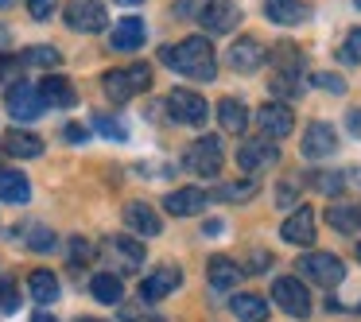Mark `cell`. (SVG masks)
<instances>
[{
    "mask_svg": "<svg viewBox=\"0 0 361 322\" xmlns=\"http://www.w3.org/2000/svg\"><path fill=\"white\" fill-rule=\"evenodd\" d=\"M128 78H133V89L136 94H144V89L152 86V70L144 63H136V66H128Z\"/></svg>",
    "mask_w": 361,
    "mask_h": 322,
    "instance_id": "obj_38",
    "label": "cell"
},
{
    "mask_svg": "<svg viewBox=\"0 0 361 322\" xmlns=\"http://www.w3.org/2000/svg\"><path fill=\"white\" fill-rule=\"evenodd\" d=\"M357 260H361V241H357Z\"/></svg>",
    "mask_w": 361,
    "mask_h": 322,
    "instance_id": "obj_53",
    "label": "cell"
},
{
    "mask_svg": "<svg viewBox=\"0 0 361 322\" xmlns=\"http://www.w3.org/2000/svg\"><path fill=\"white\" fill-rule=\"evenodd\" d=\"M109 47L113 51H136V47H144V20L140 16H125L117 27H113V35H109Z\"/></svg>",
    "mask_w": 361,
    "mask_h": 322,
    "instance_id": "obj_24",
    "label": "cell"
},
{
    "mask_svg": "<svg viewBox=\"0 0 361 322\" xmlns=\"http://www.w3.org/2000/svg\"><path fill=\"white\" fill-rule=\"evenodd\" d=\"M8 47V27H0V51Z\"/></svg>",
    "mask_w": 361,
    "mask_h": 322,
    "instance_id": "obj_48",
    "label": "cell"
},
{
    "mask_svg": "<svg viewBox=\"0 0 361 322\" xmlns=\"http://www.w3.org/2000/svg\"><path fill=\"white\" fill-rule=\"evenodd\" d=\"M32 322H55V318H51V314H35Z\"/></svg>",
    "mask_w": 361,
    "mask_h": 322,
    "instance_id": "obj_49",
    "label": "cell"
},
{
    "mask_svg": "<svg viewBox=\"0 0 361 322\" xmlns=\"http://www.w3.org/2000/svg\"><path fill=\"white\" fill-rule=\"evenodd\" d=\"M218 120H221V128H226L229 136H241L245 128H249V109H245L237 97H221L218 101Z\"/></svg>",
    "mask_w": 361,
    "mask_h": 322,
    "instance_id": "obj_26",
    "label": "cell"
},
{
    "mask_svg": "<svg viewBox=\"0 0 361 322\" xmlns=\"http://www.w3.org/2000/svg\"><path fill=\"white\" fill-rule=\"evenodd\" d=\"M345 125H350V132H361V109H350V117H345Z\"/></svg>",
    "mask_w": 361,
    "mask_h": 322,
    "instance_id": "obj_46",
    "label": "cell"
},
{
    "mask_svg": "<svg viewBox=\"0 0 361 322\" xmlns=\"http://www.w3.org/2000/svg\"><path fill=\"white\" fill-rule=\"evenodd\" d=\"M102 249H105V256L117 264V272H140V264H144V244L136 241V237L117 233V237H109Z\"/></svg>",
    "mask_w": 361,
    "mask_h": 322,
    "instance_id": "obj_10",
    "label": "cell"
},
{
    "mask_svg": "<svg viewBox=\"0 0 361 322\" xmlns=\"http://www.w3.org/2000/svg\"><path fill=\"white\" fill-rule=\"evenodd\" d=\"M299 148H303L307 159H326L338 151V132L326 120H311V125L303 128V144H299Z\"/></svg>",
    "mask_w": 361,
    "mask_h": 322,
    "instance_id": "obj_13",
    "label": "cell"
},
{
    "mask_svg": "<svg viewBox=\"0 0 361 322\" xmlns=\"http://www.w3.org/2000/svg\"><path fill=\"white\" fill-rule=\"evenodd\" d=\"M8 70H12V58H8V55H0V78H4Z\"/></svg>",
    "mask_w": 361,
    "mask_h": 322,
    "instance_id": "obj_47",
    "label": "cell"
},
{
    "mask_svg": "<svg viewBox=\"0 0 361 322\" xmlns=\"http://www.w3.org/2000/svg\"><path fill=\"white\" fill-rule=\"evenodd\" d=\"M260 182L257 179H237V182H226V187L214 190V198L218 202H249V198H257Z\"/></svg>",
    "mask_w": 361,
    "mask_h": 322,
    "instance_id": "obj_31",
    "label": "cell"
},
{
    "mask_svg": "<svg viewBox=\"0 0 361 322\" xmlns=\"http://www.w3.org/2000/svg\"><path fill=\"white\" fill-rule=\"evenodd\" d=\"M63 136H66V144H86V128H82V125H66L63 128Z\"/></svg>",
    "mask_w": 361,
    "mask_h": 322,
    "instance_id": "obj_43",
    "label": "cell"
},
{
    "mask_svg": "<svg viewBox=\"0 0 361 322\" xmlns=\"http://www.w3.org/2000/svg\"><path fill=\"white\" fill-rule=\"evenodd\" d=\"M27 291H32L35 303H55L59 299V275L47 272V268H35V272L27 275Z\"/></svg>",
    "mask_w": 361,
    "mask_h": 322,
    "instance_id": "obj_28",
    "label": "cell"
},
{
    "mask_svg": "<svg viewBox=\"0 0 361 322\" xmlns=\"http://www.w3.org/2000/svg\"><path fill=\"white\" fill-rule=\"evenodd\" d=\"M27 249H35V252L55 249V233H51L47 225H32V237H27Z\"/></svg>",
    "mask_w": 361,
    "mask_h": 322,
    "instance_id": "obj_36",
    "label": "cell"
},
{
    "mask_svg": "<svg viewBox=\"0 0 361 322\" xmlns=\"http://www.w3.org/2000/svg\"><path fill=\"white\" fill-rule=\"evenodd\" d=\"M257 125H260V136L283 140V136H291V128H295V113L283 101H268L264 109H257Z\"/></svg>",
    "mask_w": 361,
    "mask_h": 322,
    "instance_id": "obj_11",
    "label": "cell"
},
{
    "mask_svg": "<svg viewBox=\"0 0 361 322\" xmlns=\"http://www.w3.org/2000/svg\"><path fill=\"white\" fill-rule=\"evenodd\" d=\"M314 86L330 89V94H345V82L338 78V74H314Z\"/></svg>",
    "mask_w": 361,
    "mask_h": 322,
    "instance_id": "obj_40",
    "label": "cell"
},
{
    "mask_svg": "<svg viewBox=\"0 0 361 322\" xmlns=\"http://www.w3.org/2000/svg\"><path fill=\"white\" fill-rule=\"evenodd\" d=\"M94 128H97L102 136H109V140H128L125 120H121V117H109V113H97V117H94Z\"/></svg>",
    "mask_w": 361,
    "mask_h": 322,
    "instance_id": "obj_33",
    "label": "cell"
},
{
    "mask_svg": "<svg viewBox=\"0 0 361 322\" xmlns=\"http://www.w3.org/2000/svg\"><path fill=\"white\" fill-rule=\"evenodd\" d=\"M195 20L202 24L206 35H226V32H233V27H237L241 8H237V0H206Z\"/></svg>",
    "mask_w": 361,
    "mask_h": 322,
    "instance_id": "obj_7",
    "label": "cell"
},
{
    "mask_svg": "<svg viewBox=\"0 0 361 322\" xmlns=\"http://www.w3.org/2000/svg\"><path fill=\"white\" fill-rule=\"evenodd\" d=\"M276 206H283V210H291V206H295V187H291V182H283V187L276 190Z\"/></svg>",
    "mask_w": 361,
    "mask_h": 322,
    "instance_id": "obj_42",
    "label": "cell"
},
{
    "mask_svg": "<svg viewBox=\"0 0 361 322\" xmlns=\"http://www.w3.org/2000/svg\"><path fill=\"white\" fill-rule=\"evenodd\" d=\"M183 283V268H175V264H159L152 275H144V283H140V299L144 303H159V299H167V295H175V287Z\"/></svg>",
    "mask_w": 361,
    "mask_h": 322,
    "instance_id": "obj_12",
    "label": "cell"
},
{
    "mask_svg": "<svg viewBox=\"0 0 361 322\" xmlns=\"http://www.w3.org/2000/svg\"><path fill=\"white\" fill-rule=\"evenodd\" d=\"M59 63H63V55L55 47H27L20 55V66H39V70H55Z\"/></svg>",
    "mask_w": 361,
    "mask_h": 322,
    "instance_id": "obj_32",
    "label": "cell"
},
{
    "mask_svg": "<svg viewBox=\"0 0 361 322\" xmlns=\"http://www.w3.org/2000/svg\"><path fill=\"white\" fill-rule=\"evenodd\" d=\"M0 202H8V206L32 202V182H27L24 171H16V167H0Z\"/></svg>",
    "mask_w": 361,
    "mask_h": 322,
    "instance_id": "obj_17",
    "label": "cell"
},
{
    "mask_svg": "<svg viewBox=\"0 0 361 322\" xmlns=\"http://www.w3.org/2000/svg\"><path fill=\"white\" fill-rule=\"evenodd\" d=\"M357 8H361V0H357Z\"/></svg>",
    "mask_w": 361,
    "mask_h": 322,
    "instance_id": "obj_54",
    "label": "cell"
},
{
    "mask_svg": "<svg viewBox=\"0 0 361 322\" xmlns=\"http://www.w3.org/2000/svg\"><path fill=\"white\" fill-rule=\"evenodd\" d=\"M4 109H8V117H16V120H35L47 105H43V97H39V89L32 86V82H12L8 86V94H4Z\"/></svg>",
    "mask_w": 361,
    "mask_h": 322,
    "instance_id": "obj_9",
    "label": "cell"
},
{
    "mask_svg": "<svg viewBox=\"0 0 361 322\" xmlns=\"http://www.w3.org/2000/svg\"><path fill=\"white\" fill-rule=\"evenodd\" d=\"M90 252H94V249H90V244L82 241V237H74V241H71V256L78 260V264H82V260H90Z\"/></svg>",
    "mask_w": 361,
    "mask_h": 322,
    "instance_id": "obj_44",
    "label": "cell"
},
{
    "mask_svg": "<svg viewBox=\"0 0 361 322\" xmlns=\"http://www.w3.org/2000/svg\"><path fill=\"white\" fill-rule=\"evenodd\" d=\"M59 4L55 0H27V12H32V20H51V12H55Z\"/></svg>",
    "mask_w": 361,
    "mask_h": 322,
    "instance_id": "obj_39",
    "label": "cell"
},
{
    "mask_svg": "<svg viewBox=\"0 0 361 322\" xmlns=\"http://www.w3.org/2000/svg\"><path fill=\"white\" fill-rule=\"evenodd\" d=\"M272 163H280V148H276L268 136H252V140H241V148H237V167H241L245 175L268 171Z\"/></svg>",
    "mask_w": 361,
    "mask_h": 322,
    "instance_id": "obj_6",
    "label": "cell"
},
{
    "mask_svg": "<svg viewBox=\"0 0 361 322\" xmlns=\"http://www.w3.org/2000/svg\"><path fill=\"white\" fill-rule=\"evenodd\" d=\"M159 63L171 66L175 74L195 82H214L218 78V58H214V47L206 35H187L183 43H171V47L159 51Z\"/></svg>",
    "mask_w": 361,
    "mask_h": 322,
    "instance_id": "obj_1",
    "label": "cell"
},
{
    "mask_svg": "<svg viewBox=\"0 0 361 322\" xmlns=\"http://www.w3.org/2000/svg\"><path fill=\"white\" fill-rule=\"evenodd\" d=\"M39 97H43V105L47 109H71L74 101H78V94H74V86L66 78H59V74H51V78H43L39 86Z\"/></svg>",
    "mask_w": 361,
    "mask_h": 322,
    "instance_id": "obj_19",
    "label": "cell"
},
{
    "mask_svg": "<svg viewBox=\"0 0 361 322\" xmlns=\"http://www.w3.org/2000/svg\"><path fill=\"white\" fill-rule=\"evenodd\" d=\"M314 187L334 194V190H342V175H314Z\"/></svg>",
    "mask_w": 361,
    "mask_h": 322,
    "instance_id": "obj_41",
    "label": "cell"
},
{
    "mask_svg": "<svg viewBox=\"0 0 361 322\" xmlns=\"http://www.w3.org/2000/svg\"><path fill=\"white\" fill-rule=\"evenodd\" d=\"M183 167L190 175H202V179H214L221 171V140L218 136H198L187 151H183Z\"/></svg>",
    "mask_w": 361,
    "mask_h": 322,
    "instance_id": "obj_2",
    "label": "cell"
},
{
    "mask_svg": "<svg viewBox=\"0 0 361 322\" xmlns=\"http://www.w3.org/2000/svg\"><path fill=\"white\" fill-rule=\"evenodd\" d=\"M125 225L133 229V233H144V237L164 233V221H159V213L152 210L148 202H128L125 206Z\"/></svg>",
    "mask_w": 361,
    "mask_h": 322,
    "instance_id": "obj_21",
    "label": "cell"
},
{
    "mask_svg": "<svg viewBox=\"0 0 361 322\" xmlns=\"http://www.w3.org/2000/svg\"><path fill=\"white\" fill-rule=\"evenodd\" d=\"M299 272H303L307 280H314L319 287H338V283L345 280V264L334 252H307V256L299 260Z\"/></svg>",
    "mask_w": 361,
    "mask_h": 322,
    "instance_id": "obj_4",
    "label": "cell"
},
{
    "mask_svg": "<svg viewBox=\"0 0 361 322\" xmlns=\"http://www.w3.org/2000/svg\"><path fill=\"white\" fill-rule=\"evenodd\" d=\"M326 221H330L334 233L353 237V233H361V206L357 202H330L326 206Z\"/></svg>",
    "mask_w": 361,
    "mask_h": 322,
    "instance_id": "obj_22",
    "label": "cell"
},
{
    "mask_svg": "<svg viewBox=\"0 0 361 322\" xmlns=\"http://www.w3.org/2000/svg\"><path fill=\"white\" fill-rule=\"evenodd\" d=\"M206 280H210L214 291H233L237 280H241V264L229 256H210L206 260Z\"/></svg>",
    "mask_w": 361,
    "mask_h": 322,
    "instance_id": "obj_20",
    "label": "cell"
},
{
    "mask_svg": "<svg viewBox=\"0 0 361 322\" xmlns=\"http://www.w3.org/2000/svg\"><path fill=\"white\" fill-rule=\"evenodd\" d=\"M272 299L280 311H288L291 318H307L311 314V291L299 283V275H280L272 283Z\"/></svg>",
    "mask_w": 361,
    "mask_h": 322,
    "instance_id": "obj_5",
    "label": "cell"
},
{
    "mask_svg": "<svg viewBox=\"0 0 361 322\" xmlns=\"http://www.w3.org/2000/svg\"><path fill=\"white\" fill-rule=\"evenodd\" d=\"M12 4H16V0H0V8H12Z\"/></svg>",
    "mask_w": 361,
    "mask_h": 322,
    "instance_id": "obj_51",
    "label": "cell"
},
{
    "mask_svg": "<svg viewBox=\"0 0 361 322\" xmlns=\"http://www.w3.org/2000/svg\"><path fill=\"white\" fill-rule=\"evenodd\" d=\"M307 0H264V16L272 20V24H303L307 20Z\"/></svg>",
    "mask_w": 361,
    "mask_h": 322,
    "instance_id": "obj_25",
    "label": "cell"
},
{
    "mask_svg": "<svg viewBox=\"0 0 361 322\" xmlns=\"http://www.w3.org/2000/svg\"><path fill=\"white\" fill-rule=\"evenodd\" d=\"M342 63H361V27H353L342 43Z\"/></svg>",
    "mask_w": 361,
    "mask_h": 322,
    "instance_id": "obj_37",
    "label": "cell"
},
{
    "mask_svg": "<svg viewBox=\"0 0 361 322\" xmlns=\"http://www.w3.org/2000/svg\"><path fill=\"white\" fill-rule=\"evenodd\" d=\"M268 63H272V74H288V78H299L303 74V51L295 47V43H272V51H268Z\"/></svg>",
    "mask_w": 361,
    "mask_h": 322,
    "instance_id": "obj_18",
    "label": "cell"
},
{
    "mask_svg": "<svg viewBox=\"0 0 361 322\" xmlns=\"http://www.w3.org/2000/svg\"><path fill=\"white\" fill-rule=\"evenodd\" d=\"M264 58H268L264 43L252 39V35H245V39H237L233 47H229L226 63L233 66L237 74H252V70H260V66H264Z\"/></svg>",
    "mask_w": 361,
    "mask_h": 322,
    "instance_id": "obj_14",
    "label": "cell"
},
{
    "mask_svg": "<svg viewBox=\"0 0 361 322\" xmlns=\"http://www.w3.org/2000/svg\"><path fill=\"white\" fill-rule=\"evenodd\" d=\"M117 4H128V8H133V4H144V0H117Z\"/></svg>",
    "mask_w": 361,
    "mask_h": 322,
    "instance_id": "obj_50",
    "label": "cell"
},
{
    "mask_svg": "<svg viewBox=\"0 0 361 322\" xmlns=\"http://www.w3.org/2000/svg\"><path fill=\"white\" fill-rule=\"evenodd\" d=\"M102 89H105V97H109L113 105H125L128 97L136 94L128 70H105V74H102Z\"/></svg>",
    "mask_w": 361,
    "mask_h": 322,
    "instance_id": "obj_29",
    "label": "cell"
},
{
    "mask_svg": "<svg viewBox=\"0 0 361 322\" xmlns=\"http://www.w3.org/2000/svg\"><path fill=\"white\" fill-rule=\"evenodd\" d=\"M90 295H94L97 303H105V306H117V303H121V295H125V287H121V275H113V272H97L94 280H90Z\"/></svg>",
    "mask_w": 361,
    "mask_h": 322,
    "instance_id": "obj_27",
    "label": "cell"
},
{
    "mask_svg": "<svg viewBox=\"0 0 361 322\" xmlns=\"http://www.w3.org/2000/svg\"><path fill=\"white\" fill-rule=\"evenodd\" d=\"M206 202H210V194L198 190V187H179V190H171V194L164 198V206H167L171 218H195V213L206 210Z\"/></svg>",
    "mask_w": 361,
    "mask_h": 322,
    "instance_id": "obj_15",
    "label": "cell"
},
{
    "mask_svg": "<svg viewBox=\"0 0 361 322\" xmlns=\"http://www.w3.org/2000/svg\"><path fill=\"white\" fill-rule=\"evenodd\" d=\"M221 229H226V225L214 218V221H206V225H202V233H206V237H221Z\"/></svg>",
    "mask_w": 361,
    "mask_h": 322,
    "instance_id": "obj_45",
    "label": "cell"
},
{
    "mask_svg": "<svg viewBox=\"0 0 361 322\" xmlns=\"http://www.w3.org/2000/svg\"><path fill=\"white\" fill-rule=\"evenodd\" d=\"M63 20H66L71 32H82V35H94V32H102V27L109 24L102 0H71V4L63 8Z\"/></svg>",
    "mask_w": 361,
    "mask_h": 322,
    "instance_id": "obj_3",
    "label": "cell"
},
{
    "mask_svg": "<svg viewBox=\"0 0 361 322\" xmlns=\"http://www.w3.org/2000/svg\"><path fill=\"white\" fill-rule=\"evenodd\" d=\"M78 322H102V318H78Z\"/></svg>",
    "mask_w": 361,
    "mask_h": 322,
    "instance_id": "obj_52",
    "label": "cell"
},
{
    "mask_svg": "<svg viewBox=\"0 0 361 322\" xmlns=\"http://www.w3.org/2000/svg\"><path fill=\"white\" fill-rule=\"evenodd\" d=\"M20 311V291H16V280L0 275V314H12Z\"/></svg>",
    "mask_w": 361,
    "mask_h": 322,
    "instance_id": "obj_34",
    "label": "cell"
},
{
    "mask_svg": "<svg viewBox=\"0 0 361 322\" xmlns=\"http://www.w3.org/2000/svg\"><path fill=\"white\" fill-rule=\"evenodd\" d=\"M268 86H272L276 97H299V94H303V82L288 78V74H272V82H268Z\"/></svg>",
    "mask_w": 361,
    "mask_h": 322,
    "instance_id": "obj_35",
    "label": "cell"
},
{
    "mask_svg": "<svg viewBox=\"0 0 361 322\" xmlns=\"http://www.w3.org/2000/svg\"><path fill=\"white\" fill-rule=\"evenodd\" d=\"M167 113H171L179 125H206V117H210V105H206V97H198L195 89H171L167 94Z\"/></svg>",
    "mask_w": 361,
    "mask_h": 322,
    "instance_id": "obj_8",
    "label": "cell"
},
{
    "mask_svg": "<svg viewBox=\"0 0 361 322\" xmlns=\"http://www.w3.org/2000/svg\"><path fill=\"white\" fill-rule=\"evenodd\" d=\"M280 237H283L288 244H303V249H311L314 237H319V233H314V210H311V206H299V210L291 213L288 221H283Z\"/></svg>",
    "mask_w": 361,
    "mask_h": 322,
    "instance_id": "obj_16",
    "label": "cell"
},
{
    "mask_svg": "<svg viewBox=\"0 0 361 322\" xmlns=\"http://www.w3.org/2000/svg\"><path fill=\"white\" fill-rule=\"evenodd\" d=\"M233 314L241 322H268V303L260 295H249V291H241V295H233Z\"/></svg>",
    "mask_w": 361,
    "mask_h": 322,
    "instance_id": "obj_30",
    "label": "cell"
},
{
    "mask_svg": "<svg viewBox=\"0 0 361 322\" xmlns=\"http://www.w3.org/2000/svg\"><path fill=\"white\" fill-rule=\"evenodd\" d=\"M4 151L12 159H35L43 156V140L35 132H27V128H8L4 132Z\"/></svg>",
    "mask_w": 361,
    "mask_h": 322,
    "instance_id": "obj_23",
    "label": "cell"
}]
</instances>
